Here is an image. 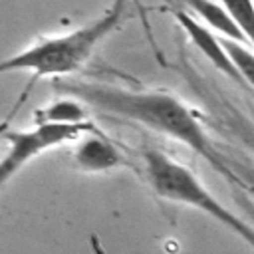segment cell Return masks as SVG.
Here are the masks:
<instances>
[{
    "instance_id": "6da1fadb",
    "label": "cell",
    "mask_w": 254,
    "mask_h": 254,
    "mask_svg": "<svg viewBox=\"0 0 254 254\" xmlns=\"http://www.w3.org/2000/svg\"><path fill=\"white\" fill-rule=\"evenodd\" d=\"M56 87L60 93H67L81 99L89 109H95L109 117L131 121L177 143H183L192 153L200 155L232 187L240 189L234 173L226 165L222 145H218L208 135L198 113L175 93L167 89L123 87L101 81L71 79L58 81Z\"/></svg>"
},
{
    "instance_id": "7a4b0ae2",
    "label": "cell",
    "mask_w": 254,
    "mask_h": 254,
    "mask_svg": "<svg viewBox=\"0 0 254 254\" xmlns=\"http://www.w3.org/2000/svg\"><path fill=\"white\" fill-rule=\"evenodd\" d=\"M129 2H135L145 34L153 42V50L159 56V48L151 34V26L147 22V10L143 8V4L139 0H111V4L89 22L65 34L42 36L24 50L0 60V73L28 71L32 75L30 85H34V81L38 79H46V77L62 79L65 75L79 71L89 62L97 46L103 40H107L115 30L121 28V24L127 18Z\"/></svg>"
},
{
    "instance_id": "3957f363",
    "label": "cell",
    "mask_w": 254,
    "mask_h": 254,
    "mask_svg": "<svg viewBox=\"0 0 254 254\" xmlns=\"http://www.w3.org/2000/svg\"><path fill=\"white\" fill-rule=\"evenodd\" d=\"M141 163L143 177L153 194L167 202L185 204L204 212L254 248V226L224 206L187 165L157 147H145L141 151Z\"/></svg>"
},
{
    "instance_id": "277c9868",
    "label": "cell",
    "mask_w": 254,
    "mask_h": 254,
    "mask_svg": "<svg viewBox=\"0 0 254 254\" xmlns=\"http://www.w3.org/2000/svg\"><path fill=\"white\" fill-rule=\"evenodd\" d=\"M93 123H40L28 129H12L4 133V153L0 155V190L36 157L73 143Z\"/></svg>"
},
{
    "instance_id": "5b68a950",
    "label": "cell",
    "mask_w": 254,
    "mask_h": 254,
    "mask_svg": "<svg viewBox=\"0 0 254 254\" xmlns=\"http://www.w3.org/2000/svg\"><path fill=\"white\" fill-rule=\"evenodd\" d=\"M71 163L83 173H105L119 167H131L123 149L95 125L85 129L71 147Z\"/></svg>"
},
{
    "instance_id": "8992f818",
    "label": "cell",
    "mask_w": 254,
    "mask_h": 254,
    "mask_svg": "<svg viewBox=\"0 0 254 254\" xmlns=\"http://www.w3.org/2000/svg\"><path fill=\"white\" fill-rule=\"evenodd\" d=\"M189 81H190L192 89L200 95V99H204V103L208 105L216 129L220 133L230 135L236 141H240L246 147V151L250 155H254V117H248L242 109L234 107L224 97L214 93L210 87H206L202 81H198V77H194V73H190Z\"/></svg>"
},
{
    "instance_id": "52a82bcc",
    "label": "cell",
    "mask_w": 254,
    "mask_h": 254,
    "mask_svg": "<svg viewBox=\"0 0 254 254\" xmlns=\"http://www.w3.org/2000/svg\"><path fill=\"white\" fill-rule=\"evenodd\" d=\"M183 2H185V10H189L212 34L246 44L244 34L238 28L234 16L228 12V8L220 0H183Z\"/></svg>"
},
{
    "instance_id": "ba28073f",
    "label": "cell",
    "mask_w": 254,
    "mask_h": 254,
    "mask_svg": "<svg viewBox=\"0 0 254 254\" xmlns=\"http://www.w3.org/2000/svg\"><path fill=\"white\" fill-rule=\"evenodd\" d=\"M87 105L67 93H62V97L50 101L48 105L34 111V119L40 123H87Z\"/></svg>"
},
{
    "instance_id": "9c48e42d",
    "label": "cell",
    "mask_w": 254,
    "mask_h": 254,
    "mask_svg": "<svg viewBox=\"0 0 254 254\" xmlns=\"http://www.w3.org/2000/svg\"><path fill=\"white\" fill-rule=\"evenodd\" d=\"M220 40H222L230 60L234 62L238 73L246 81V87H248L250 95L254 97V50L248 44H242V42H234V40H226V38H220Z\"/></svg>"
},
{
    "instance_id": "30bf717a",
    "label": "cell",
    "mask_w": 254,
    "mask_h": 254,
    "mask_svg": "<svg viewBox=\"0 0 254 254\" xmlns=\"http://www.w3.org/2000/svg\"><path fill=\"white\" fill-rule=\"evenodd\" d=\"M226 165L234 173L242 192H252L254 194V159L250 155H244L242 151H232L226 145H222Z\"/></svg>"
},
{
    "instance_id": "8fae6325",
    "label": "cell",
    "mask_w": 254,
    "mask_h": 254,
    "mask_svg": "<svg viewBox=\"0 0 254 254\" xmlns=\"http://www.w3.org/2000/svg\"><path fill=\"white\" fill-rule=\"evenodd\" d=\"M234 16L238 28L244 34L246 44L254 50V2L252 0H220Z\"/></svg>"
},
{
    "instance_id": "7c38bea8",
    "label": "cell",
    "mask_w": 254,
    "mask_h": 254,
    "mask_svg": "<svg viewBox=\"0 0 254 254\" xmlns=\"http://www.w3.org/2000/svg\"><path fill=\"white\" fill-rule=\"evenodd\" d=\"M12 115H14V113H12ZM12 115L0 123V151H2V145H4V133H6L8 127H10V119H12Z\"/></svg>"
},
{
    "instance_id": "4fadbf2b",
    "label": "cell",
    "mask_w": 254,
    "mask_h": 254,
    "mask_svg": "<svg viewBox=\"0 0 254 254\" xmlns=\"http://www.w3.org/2000/svg\"><path fill=\"white\" fill-rule=\"evenodd\" d=\"M252 2H254V0H252Z\"/></svg>"
}]
</instances>
